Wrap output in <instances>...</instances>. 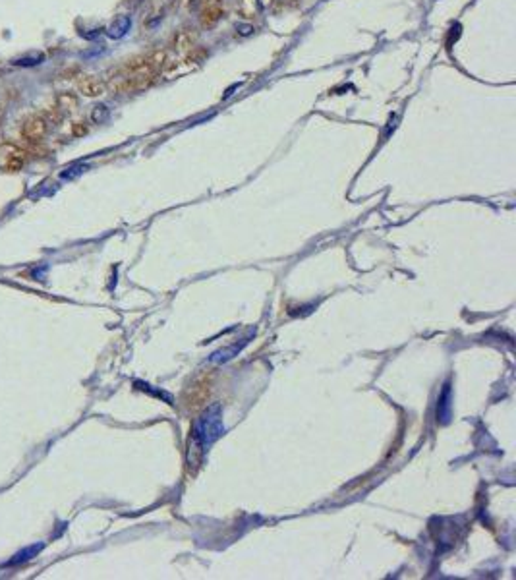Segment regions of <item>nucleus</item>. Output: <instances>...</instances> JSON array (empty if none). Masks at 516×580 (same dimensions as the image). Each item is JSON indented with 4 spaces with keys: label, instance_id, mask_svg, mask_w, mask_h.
<instances>
[{
    "label": "nucleus",
    "instance_id": "obj_5",
    "mask_svg": "<svg viewBox=\"0 0 516 580\" xmlns=\"http://www.w3.org/2000/svg\"><path fill=\"white\" fill-rule=\"evenodd\" d=\"M45 60V54L43 52H33V54H29V56H21V58H16L12 64L14 66H23V68H27V66H37L41 64Z\"/></svg>",
    "mask_w": 516,
    "mask_h": 580
},
{
    "label": "nucleus",
    "instance_id": "obj_1",
    "mask_svg": "<svg viewBox=\"0 0 516 580\" xmlns=\"http://www.w3.org/2000/svg\"><path fill=\"white\" fill-rule=\"evenodd\" d=\"M223 434H225L223 408H221V404H213V406H209L197 418V422H195L194 426V432H192V437H194L195 447L205 454L211 449V445Z\"/></svg>",
    "mask_w": 516,
    "mask_h": 580
},
{
    "label": "nucleus",
    "instance_id": "obj_3",
    "mask_svg": "<svg viewBox=\"0 0 516 580\" xmlns=\"http://www.w3.org/2000/svg\"><path fill=\"white\" fill-rule=\"evenodd\" d=\"M131 27V17L129 16H118L113 23L107 27V35L111 39H122Z\"/></svg>",
    "mask_w": 516,
    "mask_h": 580
},
{
    "label": "nucleus",
    "instance_id": "obj_9",
    "mask_svg": "<svg viewBox=\"0 0 516 580\" xmlns=\"http://www.w3.org/2000/svg\"><path fill=\"white\" fill-rule=\"evenodd\" d=\"M178 48H192V35L190 33H180L176 37Z\"/></svg>",
    "mask_w": 516,
    "mask_h": 580
},
{
    "label": "nucleus",
    "instance_id": "obj_4",
    "mask_svg": "<svg viewBox=\"0 0 516 580\" xmlns=\"http://www.w3.org/2000/svg\"><path fill=\"white\" fill-rule=\"evenodd\" d=\"M43 549V544H37V546H33V548H25L23 551H19L16 557L10 561L8 565H19V563H25V561H29V559H33L39 551Z\"/></svg>",
    "mask_w": 516,
    "mask_h": 580
},
{
    "label": "nucleus",
    "instance_id": "obj_10",
    "mask_svg": "<svg viewBox=\"0 0 516 580\" xmlns=\"http://www.w3.org/2000/svg\"><path fill=\"white\" fill-rule=\"evenodd\" d=\"M238 31L242 33V35H250V33L254 31V27L252 25H238Z\"/></svg>",
    "mask_w": 516,
    "mask_h": 580
},
{
    "label": "nucleus",
    "instance_id": "obj_8",
    "mask_svg": "<svg viewBox=\"0 0 516 580\" xmlns=\"http://www.w3.org/2000/svg\"><path fill=\"white\" fill-rule=\"evenodd\" d=\"M85 168H87V166H85V164H74V166H70V168H66L64 172H62V174H60V178H62V180H72V178H76V176H78V174H81V172H83V170H85Z\"/></svg>",
    "mask_w": 516,
    "mask_h": 580
},
{
    "label": "nucleus",
    "instance_id": "obj_6",
    "mask_svg": "<svg viewBox=\"0 0 516 580\" xmlns=\"http://www.w3.org/2000/svg\"><path fill=\"white\" fill-rule=\"evenodd\" d=\"M221 16H223V12H221L219 6H209V8L203 12V25H213V23H215Z\"/></svg>",
    "mask_w": 516,
    "mask_h": 580
},
{
    "label": "nucleus",
    "instance_id": "obj_7",
    "mask_svg": "<svg viewBox=\"0 0 516 580\" xmlns=\"http://www.w3.org/2000/svg\"><path fill=\"white\" fill-rule=\"evenodd\" d=\"M91 118H93V122H97V124L105 122V120L109 118V109H107L105 105H99V107H95V109H93Z\"/></svg>",
    "mask_w": 516,
    "mask_h": 580
},
{
    "label": "nucleus",
    "instance_id": "obj_2",
    "mask_svg": "<svg viewBox=\"0 0 516 580\" xmlns=\"http://www.w3.org/2000/svg\"><path fill=\"white\" fill-rule=\"evenodd\" d=\"M451 418V383H445L443 393L439 395V403H437V420L439 422H449Z\"/></svg>",
    "mask_w": 516,
    "mask_h": 580
}]
</instances>
